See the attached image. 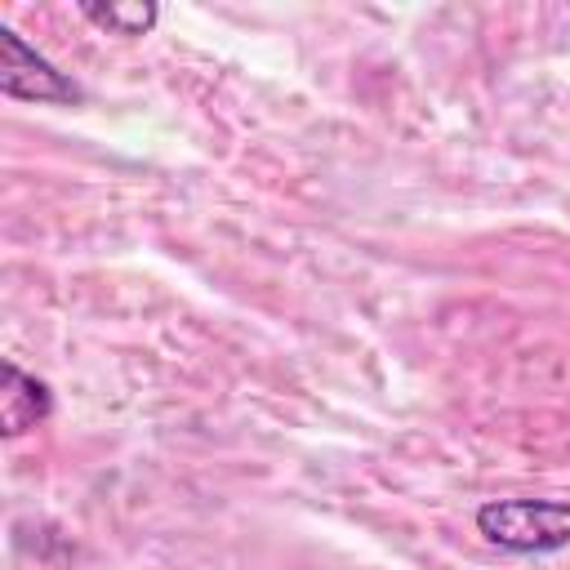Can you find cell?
<instances>
[{"label":"cell","instance_id":"obj_2","mask_svg":"<svg viewBox=\"0 0 570 570\" xmlns=\"http://www.w3.org/2000/svg\"><path fill=\"white\" fill-rule=\"evenodd\" d=\"M0 89L22 102H80L85 89L31 49L13 27H0Z\"/></svg>","mask_w":570,"mask_h":570},{"label":"cell","instance_id":"obj_3","mask_svg":"<svg viewBox=\"0 0 570 570\" xmlns=\"http://www.w3.org/2000/svg\"><path fill=\"white\" fill-rule=\"evenodd\" d=\"M0 374H4L0 383V432L4 436H22L53 414V392L45 379L27 374L18 361H4Z\"/></svg>","mask_w":570,"mask_h":570},{"label":"cell","instance_id":"obj_1","mask_svg":"<svg viewBox=\"0 0 570 570\" xmlns=\"http://www.w3.org/2000/svg\"><path fill=\"white\" fill-rule=\"evenodd\" d=\"M485 543L512 557H543L570 548V499H485L476 508Z\"/></svg>","mask_w":570,"mask_h":570},{"label":"cell","instance_id":"obj_4","mask_svg":"<svg viewBox=\"0 0 570 570\" xmlns=\"http://www.w3.org/2000/svg\"><path fill=\"white\" fill-rule=\"evenodd\" d=\"M76 9L85 22H94L107 36H147L160 22V4H151V0H107V4L85 0Z\"/></svg>","mask_w":570,"mask_h":570}]
</instances>
